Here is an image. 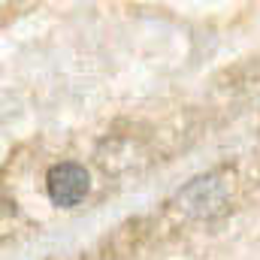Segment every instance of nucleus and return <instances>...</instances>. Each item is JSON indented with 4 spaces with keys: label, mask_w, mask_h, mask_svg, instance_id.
<instances>
[{
    "label": "nucleus",
    "mask_w": 260,
    "mask_h": 260,
    "mask_svg": "<svg viewBox=\"0 0 260 260\" xmlns=\"http://www.w3.org/2000/svg\"><path fill=\"white\" fill-rule=\"evenodd\" d=\"M91 188V179H88V170L82 164H73V160H64V164H55L46 176V191L52 197L55 206H76L82 203L85 194Z\"/></svg>",
    "instance_id": "f257e3e1"
}]
</instances>
